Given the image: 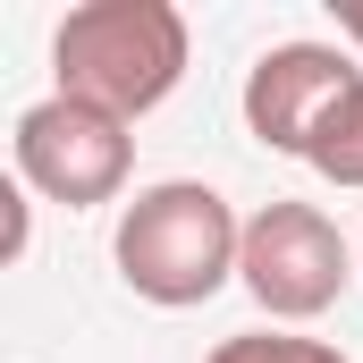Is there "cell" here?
<instances>
[{"instance_id": "obj_1", "label": "cell", "mask_w": 363, "mask_h": 363, "mask_svg": "<svg viewBox=\"0 0 363 363\" xmlns=\"http://www.w3.org/2000/svg\"><path fill=\"white\" fill-rule=\"evenodd\" d=\"M118 279L161 304V313H186V304H211L228 279H237V254H245V220L228 211V194L203 178H161L144 186L127 211H118Z\"/></svg>"}, {"instance_id": "obj_2", "label": "cell", "mask_w": 363, "mask_h": 363, "mask_svg": "<svg viewBox=\"0 0 363 363\" xmlns=\"http://www.w3.org/2000/svg\"><path fill=\"white\" fill-rule=\"evenodd\" d=\"M51 68H60L68 101H93V110L135 127L186 77V17L169 0H85V9L60 17Z\"/></svg>"}, {"instance_id": "obj_3", "label": "cell", "mask_w": 363, "mask_h": 363, "mask_svg": "<svg viewBox=\"0 0 363 363\" xmlns=\"http://www.w3.org/2000/svg\"><path fill=\"white\" fill-rule=\"evenodd\" d=\"M245 296L271 313V321H313L347 296L355 279V245L347 228L321 211V203H262L245 220V254H237Z\"/></svg>"}, {"instance_id": "obj_4", "label": "cell", "mask_w": 363, "mask_h": 363, "mask_svg": "<svg viewBox=\"0 0 363 363\" xmlns=\"http://www.w3.org/2000/svg\"><path fill=\"white\" fill-rule=\"evenodd\" d=\"M9 161H17V178L34 186L43 203L93 211V203H118V186H127V169H135V135H127V118L51 93V101H34V110L17 118Z\"/></svg>"}, {"instance_id": "obj_5", "label": "cell", "mask_w": 363, "mask_h": 363, "mask_svg": "<svg viewBox=\"0 0 363 363\" xmlns=\"http://www.w3.org/2000/svg\"><path fill=\"white\" fill-rule=\"evenodd\" d=\"M363 85V68L338 51V43H271L254 68H245V127H254V144H271V152H313V135H321V118Z\"/></svg>"}, {"instance_id": "obj_6", "label": "cell", "mask_w": 363, "mask_h": 363, "mask_svg": "<svg viewBox=\"0 0 363 363\" xmlns=\"http://www.w3.org/2000/svg\"><path fill=\"white\" fill-rule=\"evenodd\" d=\"M313 178H330V186H347V194H363V85L321 118V135H313Z\"/></svg>"}, {"instance_id": "obj_7", "label": "cell", "mask_w": 363, "mask_h": 363, "mask_svg": "<svg viewBox=\"0 0 363 363\" xmlns=\"http://www.w3.org/2000/svg\"><path fill=\"white\" fill-rule=\"evenodd\" d=\"M203 363H347L330 338H271V330H245V338H220Z\"/></svg>"}, {"instance_id": "obj_8", "label": "cell", "mask_w": 363, "mask_h": 363, "mask_svg": "<svg viewBox=\"0 0 363 363\" xmlns=\"http://www.w3.org/2000/svg\"><path fill=\"white\" fill-rule=\"evenodd\" d=\"M0 203H9V228H0V262H17V254H26V228H34V186H26V178H9V186H0Z\"/></svg>"}, {"instance_id": "obj_9", "label": "cell", "mask_w": 363, "mask_h": 363, "mask_svg": "<svg viewBox=\"0 0 363 363\" xmlns=\"http://www.w3.org/2000/svg\"><path fill=\"white\" fill-rule=\"evenodd\" d=\"M338 34H347V43L363 51V0H338Z\"/></svg>"}]
</instances>
